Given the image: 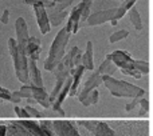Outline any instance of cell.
I'll return each instance as SVG.
<instances>
[{
    "instance_id": "obj_30",
    "label": "cell",
    "mask_w": 153,
    "mask_h": 136,
    "mask_svg": "<svg viewBox=\"0 0 153 136\" xmlns=\"http://www.w3.org/2000/svg\"><path fill=\"white\" fill-rule=\"evenodd\" d=\"M73 1H74V0H58V1L55 3V5L53 7V11H63V10H66V8L69 7Z\"/></svg>"
},
{
    "instance_id": "obj_41",
    "label": "cell",
    "mask_w": 153,
    "mask_h": 136,
    "mask_svg": "<svg viewBox=\"0 0 153 136\" xmlns=\"http://www.w3.org/2000/svg\"><path fill=\"white\" fill-rule=\"evenodd\" d=\"M4 91H7V89H5L4 87H1V86H0V92H4Z\"/></svg>"
},
{
    "instance_id": "obj_22",
    "label": "cell",
    "mask_w": 153,
    "mask_h": 136,
    "mask_svg": "<svg viewBox=\"0 0 153 136\" xmlns=\"http://www.w3.org/2000/svg\"><path fill=\"white\" fill-rule=\"evenodd\" d=\"M79 51V48L78 47H73L71 50H70V52L67 53V55H65L63 56V59H62V63H63V66L67 68L69 71H71V69H74V64H73V61H74V56H75V53Z\"/></svg>"
},
{
    "instance_id": "obj_27",
    "label": "cell",
    "mask_w": 153,
    "mask_h": 136,
    "mask_svg": "<svg viewBox=\"0 0 153 136\" xmlns=\"http://www.w3.org/2000/svg\"><path fill=\"white\" fill-rule=\"evenodd\" d=\"M138 104H140V112H138V115L146 116L149 112V100L146 99L145 96H143L140 100H138Z\"/></svg>"
},
{
    "instance_id": "obj_20",
    "label": "cell",
    "mask_w": 153,
    "mask_h": 136,
    "mask_svg": "<svg viewBox=\"0 0 153 136\" xmlns=\"http://www.w3.org/2000/svg\"><path fill=\"white\" fill-rule=\"evenodd\" d=\"M117 69H118V68L114 66L109 59H105V60L100 64V67H98L97 73H100V75H109L110 76V75H114V73L117 72Z\"/></svg>"
},
{
    "instance_id": "obj_1",
    "label": "cell",
    "mask_w": 153,
    "mask_h": 136,
    "mask_svg": "<svg viewBox=\"0 0 153 136\" xmlns=\"http://www.w3.org/2000/svg\"><path fill=\"white\" fill-rule=\"evenodd\" d=\"M102 83L106 88L110 91V94L116 97H136V96H145V91L140 87L134 86L132 83H128L125 80H118L113 76L101 75Z\"/></svg>"
},
{
    "instance_id": "obj_11",
    "label": "cell",
    "mask_w": 153,
    "mask_h": 136,
    "mask_svg": "<svg viewBox=\"0 0 153 136\" xmlns=\"http://www.w3.org/2000/svg\"><path fill=\"white\" fill-rule=\"evenodd\" d=\"M20 124L30 132L32 136H53L54 134L43 129L42 127L39 126L36 120H31V119H19Z\"/></svg>"
},
{
    "instance_id": "obj_34",
    "label": "cell",
    "mask_w": 153,
    "mask_h": 136,
    "mask_svg": "<svg viewBox=\"0 0 153 136\" xmlns=\"http://www.w3.org/2000/svg\"><path fill=\"white\" fill-rule=\"evenodd\" d=\"M141 97H143V96H136V97H133V102L128 103V104L125 105V111H126V112H130V111H132L133 108H134L136 105L138 104V100H140Z\"/></svg>"
},
{
    "instance_id": "obj_16",
    "label": "cell",
    "mask_w": 153,
    "mask_h": 136,
    "mask_svg": "<svg viewBox=\"0 0 153 136\" xmlns=\"http://www.w3.org/2000/svg\"><path fill=\"white\" fill-rule=\"evenodd\" d=\"M81 66L85 68V71H93L94 69V58H93V43H86V50L82 53L81 59Z\"/></svg>"
},
{
    "instance_id": "obj_12",
    "label": "cell",
    "mask_w": 153,
    "mask_h": 136,
    "mask_svg": "<svg viewBox=\"0 0 153 136\" xmlns=\"http://www.w3.org/2000/svg\"><path fill=\"white\" fill-rule=\"evenodd\" d=\"M40 40L38 37L34 36H30L28 37V42L26 44V50H24V55L27 56V59H31L34 61H38L40 56Z\"/></svg>"
},
{
    "instance_id": "obj_8",
    "label": "cell",
    "mask_w": 153,
    "mask_h": 136,
    "mask_svg": "<svg viewBox=\"0 0 153 136\" xmlns=\"http://www.w3.org/2000/svg\"><path fill=\"white\" fill-rule=\"evenodd\" d=\"M82 11H83V3H79L78 5H75L73 8V11L70 12V15L67 16L69 20L66 23V31L69 34H76L78 29L81 28V15H82Z\"/></svg>"
},
{
    "instance_id": "obj_13",
    "label": "cell",
    "mask_w": 153,
    "mask_h": 136,
    "mask_svg": "<svg viewBox=\"0 0 153 136\" xmlns=\"http://www.w3.org/2000/svg\"><path fill=\"white\" fill-rule=\"evenodd\" d=\"M5 136H32L20 124L19 120H13V121H8L5 124Z\"/></svg>"
},
{
    "instance_id": "obj_31",
    "label": "cell",
    "mask_w": 153,
    "mask_h": 136,
    "mask_svg": "<svg viewBox=\"0 0 153 136\" xmlns=\"http://www.w3.org/2000/svg\"><path fill=\"white\" fill-rule=\"evenodd\" d=\"M24 110L27 111V113L30 115V118H36V119L45 118V116H43V113H40L39 111L36 110V108L31 107V105H26V107H24Z\"/></svg>"
},
{
    "instance_id": "obj_28",
    "label": "cell",
    "mask_w": 153,
    "mask_h": 136,
    "mask_svg": "<svg viewBox=\"0 0 153 136\" xmlns=\"http://www.w3.org/2000/svg\"><path fill=\"white\" fill-rule=\"evenodd\" d=\"M63 83H65V81H62V80H56L55 87H54V89L51 91V94L48 95V102H50L51 104L55 102V99H56V96H58V94H59V91H61V88H62V86H63Z\"/></svg>"
},
{
    "instance_id": "obj_6",
    "label": "cell",
    "mask_w": 153,
    "mask_h": 136,
    "mask_svg": "<svg viewBox=\"0 0 153 136\" xmlns=\"http://www.w3.org/2000/svg\"><path fill=\"white\" fill-rule=\"evenodd\" d=\"M15 32H16V44H18V48L24 53L30 35H28V27H27L26 19L22 18V16L15 20Z\"/></svg>"
},
{
    "instance_id": "obj_10",
    "label": "cell",
    "mask_w": 153,
    "mask_h": 136,
    "mask_svg": "<svg viewBox=\"0 0 153 136\" xmlns=\"http://www.w3.org/2000/svg\"><path fill=\"white\" fill-rule=\"evenodd\" d=\"M101 84H102V76H101L100 73H97V72H93L91 75H90V78L86 80V83L83 84L82 89L78 92V94H76L78 100H79V102H82V100L85 99V96H86L90 91L95 89L98 86H101Z\"/></svg>"
},
{
    "instance_id": "obj_3",
    "label": "cell",
    "mask_w": 153,
    "mask_h": 136,
    "mask_svg": "<svg viewBox=\"0 0 153 136\" xmlns=\"http://www.w3.org/2000/svg\"><path fill=\"white\" fill-rule=\"evenodd\" d=\"M8 51H10V55L12 58L15 75L18 78V80L22 84H27L28 83V59L18 48L16 40L13 37L8 39Z\"/></svg>"
},
{
    "instance_id": "obj_42",
    "label": "cell",
    "mask_w": 153,
    "mask_h": 136,
    "mask_svg": "<svg viewBox=\"0 0 153 136\" xmlns=\"http://www.w3.org/2000/svg\"><path fill=\"white\" fill-rule=\"evenodd\" d=\"M51 1H55V3H56V1H58V0H51Z\"/></svg>"
},
{
    "instance_id": "obj_43",
    "label": "cell",
    "mask_w": 153,
    "mask_h": 136,
    "mask_svg": "<svg viewBox=\"0 0 153 136\" xmlns=\"http://www.w3.org/2000/svg\"><path fill=\"white\" fill-rule=\"evenodd\" d=\"M120 1H122V0H120Z\"/></svg>"
},
{
    "instance_id": "obj_24",
    "label": "cell",
    "mask_w": 153,
    "mask_h": 136,
    "mask_svg": "<svg viewBox=\"0 0 153 136\" xmlns=\"http://www.w3.org/2000/svg\"><path fill=\"white\" fill-rule=\"evenodd\" d=\"M133 68H134L136 71H138L141 75H148L149 71H151V68H149V63L148 61H143V60H134V63H133Z\"/></svg>"
},
{
    "instance_id": "obj_38",
    "label": "cell",
    "mask_w": 153,
    "mask_h": 136,
    "mask_svg": "<svg viewBox=\"0 0 153 136\" xmlns=\"http://www.w3.org/2000/svg\"><path fill=\"white\" fill-rule=\"evenodd\" d=\"M136 1H137V0H122V5H124L126 10H129V8H132L133 5H134Z\"/></svg>"
},
{
    "instance_id": "obj_26",
    "label": "cell",
    "mask_w": 153,
    "mask_h": 136,
    "mask_svg": "<svg viewBox=\"0 0 153 136\" xmlns=\"http://www.w3.org/2000/svg\"><path fill=\"white\" fill-rule=\"evenodd\" d=\"M128 35H129V31H126V29H120V31L113 32V34L110 35L109 42H110V43H117V42H120V40L128 37Z\"/></svg>"
},
{
    "instance_id": "obj_4",
    "label": "cell",
    "mask_w": 153,
    "mask_h": 136,
    "mask_svg": "<svg viewBox=\"0 0 153 136\" xmlns=\"http://www.w3.org/2000/svg\"><path fill=\"white\" fill-rule=\"evenodd\" d=\"M116 12H117V7H111V8H106V10H101V11H95V12L90 13L89 18L86 19V24L90 27L94 26H101V24L110 21L116 18ZM116 20V19H114Z\"/></svg>"
},
{
    "instance_id": "obj_32",
    "label": "cell",
    "mask_w": 153,
    "mask_h": 136,
    "mask_svg": "<svg viewBox=\"0 0 153 136\" xmlns=\"http://www.w3.org/2000/svg\"><path fill=\"white\" fill-rule=\"evenodd\" d=\"M13 110H15V113H16V116H18V118H20V119H30V115L27 113V111L24 110V108L15 107Z\"/></svg>"
},
{
    "instance_id": "obj_25",
    "label": "cell",
    "mask_w": 153,
    "mask_h": 136,
    "mask_svg": "<svg viewBox=\"0 0 153 136\" xmlns=\"http://www.w3.org/2000/svg\"><path fill=\"white\" fill-rule=\"evenodd\" d=\"M82 3H83V11H82V15H81V26L89 18L90 10H91V5H93V0H82Z\"/></svg>"
},
{
    "instance_id": "obj_29",
    "label": "cell",
    "mask_w": 153,
    "mask_h": 136,
    "mask_svg": "<svg viewBox=\"0 0 153 136\" xmlns=\"http://www.w3.org/2000/svg\"><path fill=\"white\" fill-rule=\"evenodd\" d=\"M97 121L98 120H78V124H79V126H82L83 128H86L87 131H90L93 134L95 126H97Z\"/></svg>"
},
{
    "instance_id": "obj_9",
    "label": "cell",
    "mask_w": 153,
    "mask_h": 136,
    "mask_svg": "<svg viewBox=\"0 0 153 136\" xmlns=\"http://www.w3.org/2000/svg\"><path fill=\"white\" fill-rule=\"evenodd\" d=\"M34 12H35V19H36V23L40 32L43 35H47L51 29L50 21H48V15H47V8H45L43 5H34Z\"/></svg>"
},
{
    "instance_id": "obj_7",
    "label": "cell",
    "mask_w": 153,
    "mask_h": 136,
    "mask_svg": "<svg viewBox=\"0 0 153 136\" xmlns=\"http://www.w3.org/2000/svg\"><path fill=\"white\" fill-rule=\"evenodd\" d=\"M53 124V132L55 136H81L76 128L73 126L71 121L58 119V120H51Z\"/></svg>"
},
{
    "instance_id": "obj_2",
    "label": "cell",
    "mask_w": 153,
    "mask_h": 136,
    "mask_svg": "<svg viewBox=\"0 0 153 136\" xmlns=\"http://www.w3.org/2000/svg\"><path fill=\"white\" fill-rule=\"evenodd\" d=\"M70 35L71 34H69L65 27L62 29H59V32L56 34V36L54 37V42L50 47V52H48L47 59L45 60V69L46 71H50L51 72V71L56 67V64L63 59L65 50H66V45H67V43H69Z\"/></svg>"
},
{
    "instance_id": "obj_21",
    "label": "cell",
    "mask_w": 153,
    "mask_h": 136,
    "mask_svg": "<svg viewBox=\"0 0 153 136\" xmlns=\"http://www.w3.org/2000/svg\"><path fill=\"white\" fill-rule=\"evenodd\" d=\"M51 72H53V75H54V78H55V80H62V81H65V80H66V79L70 76V71L63 66V63H62V61H59V63L56 64V67L54 68Z\"/></svg>"
},
{
    "instance_id": "obj_36",
    "label": "cell",
    "mask_w": 153,
    "mask_h": 136,
    "mask_svg": "<svg viewBox=\"0 0 153 136\" xmlns=\"http://www.w3.org/2000/svg\"><path fill=\"white\" fill-rule=\"evenodd\" d=\"M8 20H10V10H4L1 18H0V21H1L3 24H7Z\"/></svg>"
},
{
    "instance_id": "obj_39",
    "label": "cell",
    "mask_w": 153,
    "mask_h": 136,
    "mask_svg": "<svg viewBox=\"0 0 153 136\" xmlns=\"http://www.w3.org/2000/svg\"><path fill=\"white\" fill-rule=\"evenodd\" d=\"M0 136H5V126L0 124Z\"/></svg>"
},
{
    "instance_id": "obj_5",
    "label": "cell",
    "mask_w": 153,
    "mask_h": 136,
    "mask_svg": "<svg viewBox=\"0 0 153 136\" xmlns=\"http://www.w3.org/2000/svg\"><path fill=\"white\" fill-rule=\"evenodd\" d=\"M106 59H109V60L117 68H120V69L133 68V63H134V59L130 56V53L126 52V51H122V50H117V51H113L111 53H108Z\"/></svg>"
},
{
    "instance_id": "obj_15",
    "label": "cell",
    "mask_w": 153,
    "mask_h": 136,
    "mask_svg": "<svg viewBox=\"0 0 153 136\" xmlns=\"http://www.w3.org/2000/svg\"><path fill=\"white\" fill-rule=\"evenodd\" d=\"M28 80H31L32 86L43 87V79L39 68L36 66V61L28 59Z\"/></svg>"
},
{
    "instance_id": "obj_40",
    "label": "cell",
    "mask_w": 153,
    "mask_h": 136,
    "mask_svg": "<svg viewBox=\"0 0 153 136\" xmlns=\"http://www.w3.org/2000/svg\"><path fill=\"white\" fill-rule=\"evenodd\" d=\"M110 23H111V26H117V24H118V21L113 19V20H110Z\"/></svg>"
},
{
    "instance_id": "obj_17",
    "label": "cell",
    "mask_w": 153,
    "mask_h": 136,
    "mask_svg": "<svg viewBox=\"0 0 153 136\" xmlns=\"http://www.w3.org/2000/svg\"><path fill=\"white\" fill-rule=\"evenodd\" d=\"M69 16V11L63 10V11H53V12L48 15V21H50V26L58 27L63 23L65 20Z\"/></svg>"
},
{
    "instance_id": "obj_33",
    "label": "cell",
    "mask_w": 153,
    "mask_h": 136,
    "mask_svg": "<svg viewBox=\"0 0 153 136\" xmlns=\"http://www.w3.org/2000/svg\"><path fill=\"white\" fill-rule=\"evenodd\" d=\"M122 72L125 73V75H129V76H133V78H136V79H141V73L138 72V71H136L134 68H128V69H121Z\"/></svg>"
},
{
    "instance_id": "obj_19",
    "label": "cell",
    "mask_w": 153,
    "mask_h": 136,
    "mask_svg": "<svg viewBox=\"0 0 153 136\" xmlns=\"http://www.w3.org/2000/svg\"><path fill=\"white\" fill-rule=\"evenodd\" d=\"M128 13H129V19H130L132 26L134 27L137 31H141L144 26H143V20H141V16H140V13H138L137 8L133 5L132 8H129V10H128Z\"/></svg>"
},
{
    "instance_id": "obj_35",
    "label": "cell",
    "mask_w": 153,
    "mask_h": 136,
    "mask_svg": "<svg viewBox=\"0 0 153 136\" xmlns=\"http://www.w3.org/2000/svg\"><path fill=\"white\" fill-rule=\"evenodd\" d=\"M126 12H128V10L124 7V5H122V4L118 5V7H117V12H116V18H114V19H116V20H118V19L124 18V15Z\"/></svg>"
},
{
    "instance_id": "obj_18",
    "label": "cell",
    "mask_w": 153,
    "mask_h": 136,
    "mask_svg": "<svg viewBox=\"0 0 153 136\" xmlns=\"http://www.w3.org/2000/svg\"><path fill=\"white\" fill-rule=\"evenodd\" d=\"M94 136H116V132L108 126V123L105 121H97V126H95L94 131H93Z\"/></svg>"
},
{
    "instance_id": "obj_37",
    "label": "cell",
    "mask_w": 153,
    "mask_h": 136,
    "mask_svg": "<svg viewBox=\"0 0 153 136\" xmlns=\"http://www.w3.org/2000/svg\"><path fill=\"white\" fill-rule=\"evenodd\" d=\"M81 59H82V51L79 50L78 52L75 53V56H74V61H73L74 67H76V66H79V64H81Z\"/></svg>"
},
{
    "instance_id": "obj_23",
    "label": "cell",
    "mask_w": 153,
    "mask_h": 136,
    "mask_svg": "<svg viewBox=\"0 0 153 136\" xmlns=\"http://www.w3.org/2000/svg\"><path fill=\"white\" fill-rule=\"evenodd\" d=\"M98 100H100V92H98L97 88H95V89H93V91H90L81 103L85 105V107H90V105L97 104Z\"/></svg>"
},
{
    "instance_id": "obj_14",
    "label": "cell",
    "mask_w": 153,
    "mask_h": 136,
    "mask_svg": "<svg viewBox=\"0 0 153 136\" xmlns=\"http://www.w3.org/2000/svg\"><path fill=\"white\" fill-rule=\"evenodd\" d=\"M83 72H85V68L82 67L81 64L74 67V69L70 71V76H71V79H73V83H71V87H70L69 96H76L78 89H79V81H81Z\"/></svg>"
}]
</instances>
